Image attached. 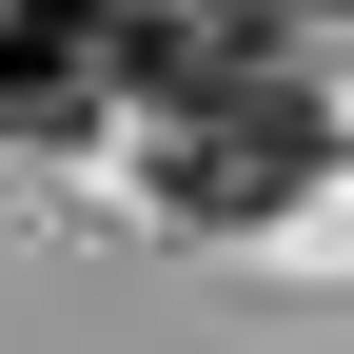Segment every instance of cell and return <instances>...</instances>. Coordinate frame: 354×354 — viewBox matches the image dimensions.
Instances as JSON below:
<instances>
[{
    "mask_svg": "<svg viewBox=\"0 0 354 354\" xmlns=\"http://www.w3.org/2000/svg\"><path fill=\"white\" fill-rule=\"evenodd\" d=\"M158 197L197 216V236H256V216H295L315 197V99H295L276 59H177L158 79Z\"/></svg>",
    "mask_w": 354,
    "mask_h": 354,
    "instance_id": "6da1fadb",
    "label": "cell"
},
{
    "mask_svg": "<svg viewBox=\"0 0 354 354\" xmlns=\"http://www.w3.org/2000/svg\"><path fill=\"white\" fill-rule=\"evenodd\" d=\"M118 79V0H0V138H79Z\"/></svg>",
    "mask_w": 354,
    "mask_h": 354,
    "instance_id": "7a4b0ae2",
    "label": "cell"
}]
</instances>
